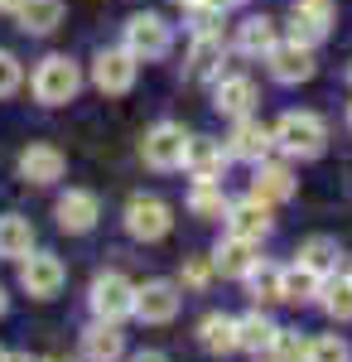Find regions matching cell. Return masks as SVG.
Here are the masks:
<instances>
[{"label":"cell","instance_id":"obj_17","mask_svg":"<svg viewBox=\"0 0 352 362\" xmlns=\"http://www.w3.org/2000/svg\"><path fill=\"white\" fill-rule=\"evenodd\" d=\"M222 63H227V44L222 34H193V49H189V83H217L222 78Z\"/></svg>","mask_w":352,"mask_h":362},{"label":"cell","instance_id":"obj_41","mask_svg":"<svg viewBox=\"0 0 352 362\" xmlns=\"http://www.w3.org/2000/svg\"><path fill=\"white\" fill-rule=\"evenodd\" d=\"M174 5H184V10H193V5H198V0H174Z\"/></svg>","mask_w":352,"mask_h":362},{"label":"cell","instance_id":"obj_10","mask_svg":"<svg viewBox=\"0 0 352 362\" xmlns=\"http://www.w3.org/2000/svg\"><path fill=\"white\" fill-rule=\"evenodd\" d=\"M227 165H232V150H227L222 140L189 136V155H184V169L193 174V184H222Z\"/></svg>","mask_w":352,"mask_h":362},{"label":"cell","instance_id":"obj_4","mask_svg":"<svg viewBox=\"0 0 352 362\" xmlns=\"http://www.w3.org/2000/svg\"><path fill=\"white\" fill-rule=\"evenodd\" d=\"M184 155H189V131L179 121H155L145 140H140V160L155 169V174H174L184 169Z\"/></svg>","mask_w":352,"mask_h":362},{"label":"cell","instance_id":"obj_7","mask_svg":"<svg viewBox=\"0 0 352 362\" xmlns=\"http://www.w3.org/2000/svg\"><path fill=\"white\" fill-rule=\"evenodd\" d=\"M140 78V58L121 44V49H102V54L92 58V83L102 87L107 97H126Z\"/></svg>","mask_w":352,"mask_h":362},{"label":"cell","instance_id":"obj_37","mask_svg":"<svg viewBox=\"0 0 352 362\" xmlns=\"http://www.w3.org/2000/svg\"><path fill=\"white\" fill-rule=\"evenodd\" d=\"M126 362H169L164 353H155V348H145V353H136V358H126Z\"/></svg>","mask_w":352,"mask_h":362},{"label":"cell","instance_id":"obj_19","mask_svg":"<svg viewBox=\"0 0 352 362\" xmlns=\"http://www.w3.org/2000/svg\"><path fill=\"white\" fill-rule=\"evenodd\" d=\"M126 358V334L121 324H107V319H92L82 329V362H121Z\"/></svg>","mask_w":352,"mask_h":362},{"label":"cell","instance_id":"obj_40","mask_svg":"<svg viewBox=\"0 0 352 362\" xmlns=\"http://www.w3.org/2000/svg\"><path fill=\"white\" fill-rule=\"evenodd\" d=\"M10 362H39V358H29V353H10Z\"/></svg>","mask_w":352,"mask_h":362},{"label":"cell","instance_id":"obj_28","mask_svg":"<svg viewBox=\"0 0 352 362\" xmlns=\"http://www.w3.org/2000/svg\"><path fill=\"white\" fill-rule=\"evenodd\" d=\"M314 305L324 309L333 324H352V280L348 276H324L319 300H314Z\"/></svg>","mask_w":352,"mask_h":362},{"label":"cell","instance_id":"obj_24","mask_svg":"<svg viewBox=\"0 0 352 362\" xmlns=\"http://www.w3.org/2000/svg\"><path fill=\"white\" fill-rule=\"evenodd\" d=\"M275 44H280V39H275V20L271 15H246L242 25H237V54L266 58Z\"/></svg>","mask_w":352,"mask_h":362},{"label":"cell","instance_id":"obj_12","mask_svg":"<svg viewBox=\"0 0 352 362\" xmlns=\"http://www.w3.org/2000/svg\"><path fill=\"white\" fill-rule=\"evenodd\" d=\"M54 218L68 237H82V232H92L97 218H102V198L92 194V189H68V194L54 203Z\"/></svg>","mask_w":352,"mask_h":362},{"label":"cell","instance_id":"obj_3","mask_svg":"<svg viewBox=\"0 0 352 362\" xmlns=\"http://www.w3.org/2000/svg\"><path fill=\"white\" fill-rule=\"evenodd\" d=\"M29 87H34V102H44V107H63V102L78 97L82 73H78V63H73L68 54H49V58H39V68H34Z\"/></svg>","mask_w":352,"mask_h":362},{"label":"cell","instance_id":"obj_42","mask_svg":"<svg viewBox=\"0 0 352 362\" xmlns=\"http://www.w3.org/2000/svg\"><path fill=\"white\" fill-rule=\"evenodd\" d=\"M39 362H68V358H39Z\"/></svg>","mask_w":352,"mask_h":362},{"label":"cell","instance_id":"obj_34","mask_svg":"<svg viewBox=\"0 0 352 362\" xmlns=\"http://www.w3.org/2000/svg\"><path fill=\"white\" fill-rule=\"evenodd\" d=\"M304 353H309V343L295 329H280V338H275V348H271V362H304Z\"/></svg>","mask_w":352,"mask_h":362},{"label":"cell","instance_id":"obj_36","mask_svg":"<svg viewBox=\"0 0 352 362\" xmlns=\"http://www.w3.org/2000/svg\"><path fill=\"white\" fill-rule=\"evenodd\" d=\"M198 5H203V10H213V15H232L242 0H198Z\"/></svg>","mask_w":352,"mask_h":362},{"label":"cell","instance_id":"obj_31","mask_svg":"<svg viewBox=\"0 0 352 362\" xmlns=\"http://www.w3.org/2000/svg\"><path fill=\"white\" fill-rule=\"evenodd\" d=\"M227 194H222V184H193L189 189V213L193 218H203V223H213V218H227Z\"/></svg>","mask_w":352,"mask_h":362},{"label":"cell","instance_id":"obj_8","mask_svg":"<svg viewBox=\"0 0 352 362\" xmlns=\"http://www.w3.org/2000/svg\"><path fill=\"white\" fill-rule=\"evenodd\" d=\"M63 280H68V271H63V261L54 251H29L20 261V290L29 300H54L63 290Z\"/></svg>","mask_w":352,"mask_h":362},{"label":"cell","instance_id":"obj_33","mask_svg":"<svg viewBox=\"0 0 352 362\" xmlns=\"http://www.w3.org/2000/svg\"><path fill=\"white\" fill-rule=\"evenodd\" d=\"M304 362H348V343H343L338 334L309 338V353H304Z\"/></svg>","mask_w":352,"mask_h":362},{"label":"cell","instance_id":"obj_5","mask_svg":"<svg viewBox=\"0 0 352 362\" xmlns=\"http://www.w3.org/2000/svg\"><path fill=\"white\" fill-rule=\"evenodd\" d=\"M121 44H126L140 63H155V58H164L169 49H174V29H169V20L155 15V10H136V15L126 20Z\"/></svg>","mask_w":352,"mask_h":362},{"label":"cell","instance_id":"obj_27","mask_svg":"<svg viewBox=\"0 0 352 362\" xmlns=\"http://www.w3.org/2000/svg\"><path fill=\"white\" fill-rule=\"evenodd\" d=\"M15 20L25 34H54L63 25V0H20Z\"/></svg>","mask_w":352,"mask_h":362},{"label":"cell","instance_id":"obj_22","mask_svg":"<svg viewBox=\"0 0 352 362\" xmlns=\"http://www.w3.org/2000/svg\"><path fill=\"white\" fill-rule=\"evenodd\" d=\"M275 338H280V324H275L261 305L237 319V343H242V353H256V358H261V353L275 348Z\"/></svg>","mask_w":352,"mask_h":362},{"label":"cell","instance_id":"obj_43","mask_svg":"<svg viewBox=\"0 0 352 362\" xmlns=\"http://www.w3.org/2000/svg\"><path fill=\"white\" fill-rule=\"evenodd\" d=\"M0 362H10V353H5V348H0Z\"/></svg>","mask_w":352,"mask_h":362},{"label":"cell","instance_id":"obj_38","mask_svg":"<svg viewBox=\"0 0 352 362\" xmlns=\"http://www.w3.org/2000/svg\"><path fill=\"white\" fill-rule=\"evenodd\" d=\"M20 10V0H0V15H15Z\"/></svg>","mask_w":352,"mask_h":362},{"label":"cell","instance_id":"obj_11","mask_svg":"<svg viewBox=\"0 0 352 362\" xmlns=\"http://www.w3.org/2000/svg\"><path fill=\"white\" fill-rule=\"evenodd\" d=\"M266 63H271V78H275V83H285V87L309 83V78L319 73L314 49H309V44H299V39H290V44H275L271 54H266Z\"/></svg>","mask_w":352,"mask_h":362},{"label":"cell","instance_id":"obj_14","mask_svg":"<svg viewBox=\"0 0 352 362\" xmlns=\"http://www.w3.org/2000/svg\"><path fill=\"white\" fill-rule=\"evenodd\" d=\"M63 169H68V160H63V150H58V145H49V140H34V145H25V150H20V179H25V184L49 189V184H58V179H63Z\"/></svg>","mask_w":352,"mask_h":362},{"label":"cell","instance_id":"obj_16","mask_svg":"<svg viewBox=\"0 0 352 362\" xmlns=\"http://www.w3.org/2000/svg\"><path fill=\"white\" fill-rule=\"evenodd\" d=\"M271 203L266 198H256V194H246L237 198L232 208H227V232H237V237H246V242H261V237H271Z\"/></svg>","mask_w":352,"mask_h":362},{"label":"cell","instance_id":"obj_44","mask_svg":"<svg viewBox=\"0 0 352 362\" xmlns=\"http://www.w3.org/2000/svg\"><path fill=\"white\" fill-rule=\"evenodd\" d=\"M348 126H352V102H348Z\"/></svg>","mask_w":352,"mask_h":362},{"label":"cell","instance_id":"obj_45","mask_svg":"<svg viewBox=\"0 0 352 362\" xmlns=\"http://www.w3.org/2000/svg\"><path fill=\"white\" fill-rule=\"evenodd\" d=\"M348 83H352V63H348Z\"/></svg>","mask_w":352,"mask_h":362},{"label":"cell","instance_id":"obj_29","mask_svg":"<svg viewBox=\"0 0 352 362\" xmlns=\"http://www.w3.org/2000/svg\"><path fill=\"white\" fill-rule=\"evenodd\" d=\"M338 256H343V251H338L333 237H304L299 251H295V261H299V266H309L314 276H333V271H338Z\"/></svg>","mask_w":352,"mask_h":362},{"label":"cell","instance_id":"obj_1","mask_svg":"<svg viewBox=\"0 0 352 362\" xmlns=\"http://www.w3.org/2000/svg\"><path fill=\"white\" fill-rule=\"evenodd\" d=\"M271 131H275V150H285L290 160H319L328 150V126L319 112H285Z\"/></svg>","mask_w":352,"mask_h":362},{"label":"cell","instance_id":"obj_39","mask_svg":"<svg viewBox=\"0 0 352 362\" xmlns=\"http://www.w3.org/2000/svg\"><path fill=\"white\" fill-rule=\"evenodd\" d=\"M10 314V295H5V285H0V319Z\"/></svg>","mask_w":352,"mask_h":362},{"label":"cell","instance_id":"obj_2","mask_svg":"<svg viewBox=\"0 0 352 362\" xmlns=\"http://www.w3.org/2000/svg\"><path fill=\"white\" fill-rule=\"evenodd\" d=\"M87 305H92V319H107V324H126L136 319V285L121 271H102V276L87 285Z\"/></svg>","mask_w":352,"mask_h":362},{"label":"cell","instance_id":"obj_32","mask_svg":"<svg viewBox=\"0 0 352 362\" xmlns=\"http://www.w3.org/2000/svg\"><path fill=\"white\" fill-rule=\"evenodd\" d=\"M213 276H217L213 256H189V261H184V276H179V285L198 295V290H208V285H213Z\"/></svg>","mask_w":352,"mask_h":362},{"label":"cell","instance_id":"obj_25","mask_svg":"<svg viewBox=\"0 0 352 362\" xmlns=\"http://www.w3.org/2000/svg\"><path fill=\"white\" fill-rule=\"evenodd\" d=\"M198 343H203V353H213V358L237 353V348H242V343H237V319H232V314H208V319L198 324Z\"/></svg>","mask_w":352,"mask_h":362},{"label":"cell","instance_id":"obj_9","mask_svg":"<svg viewBox=\"0 0 352 362\" xmlns=\"http://www.w3.org/2000/svg\"><path fill=\"white\" fill-rule=\"evenodd\" d=\"M179 305H184V295H179L174 280H145V285H136V319L140 324H174Z\"/></svg>","mask_w":352,"mask_h":362},{"label":"cell","instance_id":"obj_15","mask_svg":"<svg viewBox=\"0 0 352 362\" xmlns=\"http://www.w3.org/2000/svg\"><path fill=\"white\" fill-rule=\"evenodd\" d=\"M227 150H232V160L261 165V160L275 150V131L266 126V121H256V116H242V121L232 126V136H227Z\"/></svg>","mask_w":352,"mask_h":362},{"label":"cell","instance_id":"obj_35","mask_svg":"<svg viewBox=\"0 0 352 362\" xmlns=\"http://www.w3.org/2000/svg\"><path fill=\"white\" fill-rule=\"evenodd\" d=\"M25 83V68H20V58L10 54V49H0V97H15Z\"/></svg>","mask_w":352,"mask_h":362},{"label":"cell","instance_id":"obj_18","mask_svg":"<svg viewBox=\"0 0 352 362\" xmlns=\"http://www.w3.org/2000/svg\"><path fill=\"white\" fill-rule=\"evenodd\" d=\"M256 247H261V242H246V237H237V232H227V237L213 247L217 276H222V280H246V276H251V266L261 261Z\"/></svg>","mask_w":352,"mask_h":362},{"label":"cell","instance_id":"obj_6","mask_svg":"<svg viewBox=\"0 0 352 362\" xmlns=\"http://www.w3.org/2000/svg\"><path fill=\"white\" fill-rule=\"evenodd\" d=\"M126 232L136 242H145V247H155V242H164L174 232V208L155 194H136L126 203Z\"/></svg>","mask_w":352,"mask_h":362},{"label":"cell","instance_id":"obj_20","mask_svg":"<svg viewBox=\"0 0 352 362\" xmlns=\"http://www.w3.org/2000/svg\"><path fill=\"white\" fill-rule=\"evenodd\" d=\"M213 107H217L222 116H232V121L251 116V107H256V83H251L246 73H227V78H217Z\"/></svg>","mask_w":352,"mask_h":362},{"label":"cell","instance_id":"obj_23","mask_svg":"<svg viewBox=\"0 0 352 362\" xmlns=\"http://www.w3.org/2000/svg\"><path fill=\"white\" fill-rule=\"evenodd\" d=\"M34 251V223L25 213H0V261H25Z\"/></svg>","mask_w":352,"mask_h":362},{"label":"cell","instance_id":"obj_13","mask_svg":"<svg viewBox=\"0 0 352 362\" xmlns=\"http://www.w3.org/2000/svg\"><path fill=\"white\" fill-rule=\"evenodd\" d=\"M328 34H333V5L328 0H295L290 5V39L299 44H324Z\"/></svg>","mask_w":352,"mask_h":362},{"label":"cell","instance_id":"obj_26","mask_svg":"<svg viewBox=\"0 0 352 362\" xmlns=\"http://www.w3.org/2000/svg\"><path fill=\"white\" fill-rule=\"evenodd\" d=\"M246 290L251 300L266 309V305H280L285 300V266H271V261H256L251 276H246Z\"/></svg>","mask_w":352,"mask_h":362},{"label":"cell","instance_id":"obj_46","mask_svg":"<svg viewBox=\"0 0 352 362\" xmlns=\"http://www.w3.org/2000/svg\"><path fill=\"white\" fill-rule=\"evenodd\" d=\"M348 280H352V271H348Z\"/></svg>","mask_w":352,"mask_h":362},{"label":"cell","instance_id":"obj_21","mask_svg":"<svg viewBox=\"0 0 352 362\" xmlns=\"http://www.w3.org/2000/svg\"><path fill=\"white\" fill-rule=\"evenodd\" d=\"M295 169L290 165H275V160H261V165H256V174H251V194L256 198H266V203H290V198H295Z\"/></svg>","mask_w":352,"mask_h":362},{"label":"cell","instance_id":"obj_30","mask_svg":"<svg viewBox=\"0 0 352 362\" xmlns=\"http://www.w3.org/2000/svg\"><path fill=\"white\" fill-rule=\"evenodd\" d=\"M319 285H324V276H314L309 266H285V305H314L319 300Z\"/></svg>","mask_w":352,"mask_h":362}]
</instances>
